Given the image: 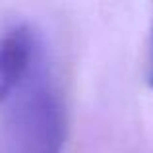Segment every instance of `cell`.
<instances>
[{
	"label": "cell",
	"mask_w": 153,
	"mask_h": 153,
	"mask_svg": "<svg viewBox=\"0 0 153 153\" xmlns=\"http://www.w3.org/2000/svg\"><path fill=\"white\" fill-rule=\"evenodd\" d=\"M147 83L153 87V33H151V47H149V64H147Z\"/></svg>",
	"instance_id": "3"
},
{
	"label": "cell",
	"mask_w": 153,
	"mask_h": 153,
	"mask_svg": "<svg viewBox=\"0 0 153 153\" xmlns=\"http://www.w3.org/2000/svg\"><path fill=\"white\" fill-rule=\"evenodd\" d=\"M0 138V153H60L66 140V111L45 60L35 58L16 91Z\"/></svg>",
	"instance_id": "1"
},
{
	"label": "cell",
	"mask_w": 153,
	"mask_h": 153,
	"mask_svg": "<svg viewBox=\"0 0 153 153\" xmlns=\"http://www.w3.org/2000/svg\"><path fill=\"white\" fill-rule=\"evenodd\" d=\"M37 58V39L27 25H14L0 35V105L19 89Z\"/></svg>",
	"instance_id": "2"
}]
</instances>
